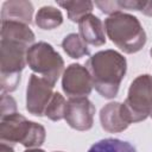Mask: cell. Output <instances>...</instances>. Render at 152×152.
Listing matches in <instances>:
<instances>
[{
	"label": "cell",
	"instance_id": "6da1fadb",
	"mask_svg": "<svg viewBox=\"0 0 152 152\" xmlns=\"http://www.w3.org/2000/svg\"><path fill=\"white\" fill-rule=\"evenodd\" d=\"M93 87L104 99L118 95L121 81L127 70L126 58L115 50H102L94 53L86 63Z\"/></svg>",
	"mask_w": 152,
	"mask_h": 152
},
{
	"label": "cell",
	"instance_id": "7a4b0ae2",
	"mask_svg": "<svg viewBox=\"0 0 152 152\" xmlns=\"http://www.w3.org/2000/svg\"><path fill=\"white\" fill-rule=\"evenodd\" d=\"M108 38L125 53H135L146 44V32L139 19L128 13H115L104 20Z\"/></svg>",
	"mask_w": 152,
	"mask_h": 152
},
{
	"label": "cell",
	"instance_id": "3957f363",
	"mask_svg": "<svg viewBox=\"0 0 152 152\" xmlns=\"http://www.w3.org/2000/svg\"><path fill=\"white\" fill-rule=\"evenodd\" d=\"M45 128L37 122L27 120L20 113L1 116L0 140L4 144H21L27 148H38L45 141Z\"/></svg>",
	"mask_w": 152,
	"mask_h": 152
},
{
	"label": "cell",
	"instance_id": "277c9868",
	"mask_svg": "<svg viewBox=\"0 0 152 152\" xmlns=\"http://www.w3.org/2000/svg\"><path fill=\"white\" fill-rule=\"evenodd\" d=\"M32 45L19 40L1 38L0 42V86L2 93L14 91L26 66V53Z\"/></svg>",
	"mask_w": 152,
	"mask_h": 152
},
{
	"label": "cell",
	"instance_id": "5b68a950",
	"mask_svg": "<svg viewBox=\"0 0 152 152\" xmlns=\"http://www.w3.org/2000/svg\"><path fill=\"white\" fill-rule=\"evenodd\" d=\"M122 113L129 124L146 120L152 113V76L139 75L129 86L128 94L121 103Z\"/></svg>",
	"mask_w": 152,
	"mask_h": 152
},
{
	"label": "cell",
	"instance_id": "8992f818",
	"mask_svg": "<svg viewBox=\"0 0 152 152\" xmlns=\"http://www.w3.org/2000/svg\"><path fill=\"white\" fill-rule=\"evenodd\" d=\"M28 68L45 78L52 86L56 84L64 70V61L53 46L45 42L34 43L26 53Z\"/></svg>",
	"mask_w": 152,
	"mask_h": 152
},
{
	"label": "cell",
	"instance_id": "52a82bcc",
	"mask_svg": "<svg viewBox=\"0 0 152 152\" xmlns=\"http://www.w3.org/2000/svg\"><path fill=\"white\" fill-rule=\"evenodd\" d=\"M53 87L45 78L32 74L26 88V110L36 116L45 115V109L55 94Z\"/></svg>",
	"mask_w": 152,
	"mask_h": 152
},
{
	"label": "cell",
	"instance_id": "ba28073f",
	"mask_svg": "<svg viewBox=\"0 0 152 152\" xmlns=\"http://www.w3.org/2000/svg\"><path fill=\"white\" fill-rule=\"evenodd\" d=\"M62 89L71 97H87L93 89L90 74L82 64L72 63L63 72Z\"/></svg>",
	"mask_w": 152,
	"mask_h": 152
},
{
	"label": "cell",
	"instance_id": "9c48e42d",
	"mask_svg": "<svg viewBox=\"0 0 152 152\" xmlns=\"http://www.w3.org/2000/svg\"><path fill=\"white\" fill-rule=\"evenodd\" d=\"M95 106L87 97H71L65 110L66 124L76 131H88L93 127Z\"/></svg>",
	"mask_w": 152,
	"mask_h": 152
},
{
	"label": "cell",
	"instance_id": "30bf717a",
	"mask_svg": "<svg viewBox=\"0 0 152 152\" xmlns=\"http://www.w3.org/2000/svg\"><path fill=\"white\" fill-rule=\"evenodd\" d=\"M101 127L109 133H119L125 131L131 124L122 113L120 102H109L100 110Z\"/></svg>",
	"mask_w": 152,
	"mask_h": 152
},
{
	"label": "cell",
	"instance_id": "8fae6325",
	"mask_svg": "<svg viewBox=\"0 0 152 152\" xmlns=\"http://www.w3.org/2000/svg\"><path fill=\"white\" fill-rule=\"evenodd\" d=\"M78 31L82 39L90 45L101 46L106 43L104 27L100 18L94 14H87L78 21Z\"/></svg>",
	"mask_w": 152,
	"mask_h": 152
},
{
	"label": "cell",
	"instance_id": "7c38bea8",
	"mask_svg": "<svg viewBox=\"0 0 152 152\" xmlns=\"http://www.w3.org/2000/svg\"><path fill=\"white\" fill-rule=\"evenodd\" d=\"M33 5L25 0L5 1L1 7V21H19L26 25L32 23Z\"/></svg>",
	"mask_w": 152,
	"mask_h": 152
},
{
	"label": "cell",
	"instance_id": "4fadbf2b",
	"mask_svg": "<svg viewBox=\"0 0 152 152\" xmlns=\"http://www.w3.org/2000/svg\"><path fill=\"white\" fill-rule=\"evenodd\" d=\"M1 38L19 40L28 45H33L34 33L30 25L19 21H1Z\"/></svg>",
	"mask_w": 152,
	"mask_h": 152
},
{
	"label": "cell",
	"instance_id": "5bb4252c",
	"mask_svg": "<svg viewBox=\"0 0 152 152\" xmlns=\"http://www.w3.org/2000/svg\"><path fill=\"white\" fill-rule=\"evenodd\" d=\"M34 23L42 30H52L62 25L63 15L62 12L53 6H43L38 10Z\"/></svg>",
	"mask_w": 152,
	"mask_h": 152
},
{
	"label": "cell",
	"instance_id": "9a60e30c",
	"mask_svg": "<svg viewBox=\"0 0 152 152\" xmlns=\"http://www.w3.org/2000/svg\"><path fill=\"white\" fill-rule=\"evenodd\" d=\"M62 48L65 53L74 59H78L89 55L88 44L82 39L78 33H70L65 36L62 42Z\"/></svg>",
	"mask_w": 152,
	"mask_h": 152
},
{
	"label": "cell",
	"instance_id": "2e32d148",
	"mask_svg": "<svg viewBox=\"0 0 152 152\" xmlns=\"http://www.w3.org/2000/svg\"><path fill=\"white\" fill-rule=\"evenodd\" d=\"M88 152H137V150L128 141L116 138H106L93 144Z\"/></svg>",
	"mask_w": 152,
	"mask_h": 152
},
{
	"label": "cell",
	"instance_id": "e0dca14e",
	"mask_svg": "<svg viewBox=\"0 0 152 152\" xmlns=\"http://www.w3.org/2000/svg\"><path fill=\"white\" fill-rule=\"evenodd\" d=\"M57 5L66 10L68 18L74 23H78L83 17L90 14L94 8L91 1H58Z\"/></svg>",
	"mask_w": 152,
	"mask_h": 152
},
{
	"label": "cell",
	"instance_id": "ac0fdd59",
	"mask_svg": "<svg viewBox=\"0 0 152 152\" xmlns=\"http://www.w3.org/2000/svg\"><path fill=\"white\" fill-rule=\"evenodd\" d=\"M66 100L64 99L63 95L59 93H55L50 103L48 104L45 109V116H48L52 121H59L64 119L65 116V110H66Z\"/></svg>",
	"mask_w": 152,
	"mask_h": 152
},
{
	"label": "cell",
	"instance_id": "d6986e66",
	"mask_svg": "<svg viewBox=\"0 0 152 152\" xmlns=\"http://www.w3.org/2000/svg\"><path fill=\"white\" fill-rule=\"evenodd\" d=\"M15 112H17L15 100L11 95L2 93L1 94V116H6V115L13 114Z\"/></svg>",
	"mask_w": 152,
	"mask_h": 152
},
{
	"label": "cell",
	"instance_id": "ffe728a7",
	"mask_svg": "<svg viewBox=\"0 0 152 152\" xmlns=\"http://www.w3.org/2000/svg\"><path fill=\"white\" fill-rule=\"evenodd\" d=\"M95 5L101 10L102 13H106V14H109V15L122 12V10L120 7V4H119V0H114V1H96Z\"/></svg>",
	"mask_w": 152,
	"mask_h": 152
},
{
	"label": "cell",
	"instance_id": "44dd1931",
	"mask_svg": "<svg viewBox=\"0 0 152 152\" xmlns=\"http://www.w3.org/2000/svg\"><path fill=\"white\" fill-rule=\"evenodd\" d=\"M0 152H14V150H13V147L11 145L1 142V145H0Z\"/></svg>",
	"mask_w": 152,
	"mask_h": 152
},
{
	"label": "cell",
	"instance_id": "7402d4cb",
	"mask_svg": "<svg viewBox=\"0 0 152 152\" xmlns=\"http://www.w3.org/2000/svg\"><path fill=\"white\" fill-rule=\"evenodd\" d=\"M25 152H45V151H43V150H40V148H28V150H26Z\"/></svg>",
	"mask_w": 152,
	"mask_h": 152
},
{
	"label": "cell",
	"instance_id": "603a6c76",
	"mask_svg": "<svg viewBox=\"0 0 152 152\" xmlns=\"http://www.w3.org/2000/svg\"><path fill=\"white\" fill-rule=\"evenodd\" d=\"M150 55H151V57H152V48H151V50H150Z\"/></svg>",
	"mask_w": 152,
	"mask_h": 152
},
{
	"label": "cell",
	"instance_id": "cb8c5ba5",
	"mask_svg": "<svg viewBox=\"0 0 152 152\" xmlns=\"http://www.w3.org/2000/svg\"><path fill=\"white\" fill-rule=\"evenodd\" d=\"M56 152H62V151H56Z\"/></svg>",
	"mask_w": 152,
	"mask_h": 152
},
{
	"label": "cell",
	"instance_id": "d4e9b609",
	"mask_svg": "<svg viewBox=\"0 0 152 152\" xmlns=\"http://www.w3.org/2000/svg\"><path fill=\"white\" fill-rule=\"evenodd\" d=\"M151 116H152V113H151Z\"/></svg>",
	"mask_w": 152,
	"mask_h": 152
}]
</instances>
